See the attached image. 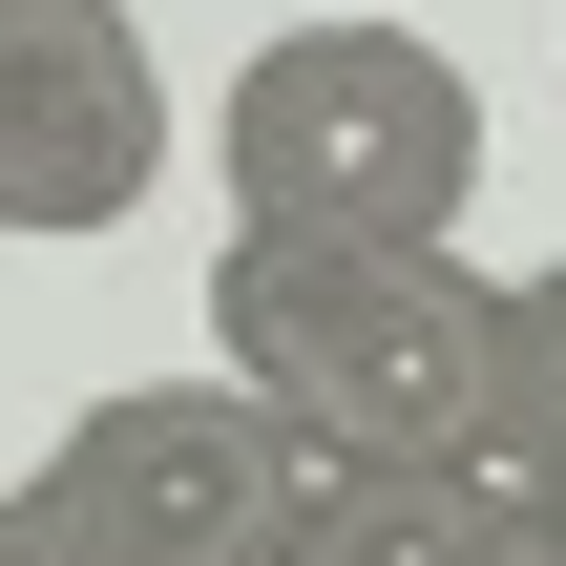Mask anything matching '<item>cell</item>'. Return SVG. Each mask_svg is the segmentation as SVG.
I'll return each instance as SVG.
<instances>
[{
    "instance_id": "6da1fadb",
    "label": "cell",
    "mask_w": 566,
    "mask_h": 566,
    "mask_svg": "<svg viewBox=\"0 0 566 566\" xmlns=\"http://www.w3.org/2000/svg\"><path fill=\"white\" fill-rule=\"evenodd\" d=\"M210 357L315 462L504 441V273L462 231H231L210 252Z\"/></svg>"
},
{
    "instance_id": "7a4b0ae2",
    "label": "cell",
    "mask_w": 566,
    "mask_h": 566,
    "mask_svg": "<svg viewBox=\"0 0 566 566\" xmlns=\"http://www.w3.org/2000/svg\"><path fill=\"white\" fill-rule=\"evenodd\" d=\"M210 168H231V231H462L483 210V84L336 0V21H273L210 105Z\"/></svg>"
},
{
    "instance_id": "3957f363",
    "label": "cell",
    "mask_w": 566,
    "mask_h": 566,
    "mask_svg": "<svg viewBox=\"0 0 566 566\" xmlns=\"http://www.w3.org/2000/svg\"><path fill=\"white\" fill-rule=\"evenodd\" d=\"M42 483H63L126 566H273V546H294V504H315V441H294L231 357H189V378L84 399V420L42 441Z\"/></svg>"
},
{
    "instance_id": "277c9868",
    "label": "cell",
    "mask_w": 566,
    "mask_h": 566,
    "mask_svg": "<svg viewBox=\"0 0 566 566\" xmlns=\"http://www.w3.org/2000/svg\"><path fill=\"white\" fill-rule=\"evenodd\" d=\"M168 189V63L126 0H0V231H126Z\"/></svg>"
},
{
    "instance_id": "5b68a950",
    "label": "cell",
    "mask_w": 566,
    "mask_h": 566,
    "mask_svg": "<svg viewBox=\"0 0 566 566\" xmlns=\"http://www.w3.org/2000/svg\"><path fill=\"white\" fill-rule=\"evenodd\" d=\"M294 566H566V525L504 441H399V462H315Z\"/></svg>"
},
{
    "instance_id": "8992f818",
    "label": "cell",
    "mask_w": 566,
    "mask_h": 566,
    "mask_svg": "<svg viewBox=\"0 0 566 566\" xmlns=\"http://www.w3.org/2000/svg\"><path fill=\"white\" fill-rule=\"evenodd\" d=\"M566 420V273H504V441Z\"/></svg>"
},
{
    "instance_id": "52a82bcc",
    "label": "cell",
    "mask_w": 566,
    "mask_h": 566,
    "mask_svg": "<svg viewBox=\"0 0 566 566\" xmlns=\"http://www.w3.org/2000/svg\"><path fill=\"white\" fill-rule=\"evenodd\" d=\"M0 566H126V546H105V525H84L42 462H21V483H0Z\"/></svg>"
},
{
    "instance_id": "ba28073f",
    "label": "cell",
    "mask_w": 566,
    "mask_h": 566,
    "mask_svg": "<svg viewBox=\"0 0 566 566\" xmlns=\"http://www.w3.org/2000/svg\"><path fill=\"white\" fill-rule=\"evenodd\" d=\"M504 462H525V483H546V525H566V420H546V441H504Z\"/></svg>"
},
{
    "instance_id": "9c48e42d",
    "label": "cell",
    "mask_w": 566,
    "mask_h": 566,
    "mask_svg": "<svg viewBox=\"0 0 566 566\" xmlns=\"http://www.w3.org/2000/svg\"><path fill=\"white\" fill-rule=\"evenodd\" d=\"M273 566H294V546H273Z\"/></svg>"
}]
</instances>
